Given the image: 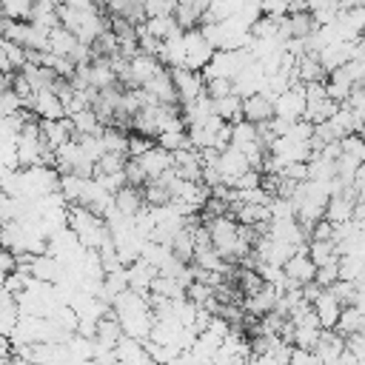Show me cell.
<instances>
[{"instance_id": "cell-1", "label": "cell", "mask_w": 365, "mask_h": 365, "mask_svg": "<svg viewBox=\"0 0 365 365\" xmlns=\"http://www.w3.org/2000/svg\"><path fill=\"white\" fill-rule=\"evenodd\" d=\"M143 91L157 100V103H165V106H182L180 103V91H177V83L171 77V66H160L157 74H151L145 83H143Z\"/></svg>"}, {"instance_id": "cell-2", "label": "cell", "mask_w": 365, "mask_h": 365, "mask_svg": "<svg viewBox=\"0 0 365 365\" xmlns=\"http://www.w3.org/2000/svg\"><path fill=\"white\" fill-rule=\"evenodd\" d=\"M242 117L251 120L254 125L271 123L277 117V97L268 91H251L242 97Z\"/></svg>"}, {"instance_id": "cell-3", "label": "cell", "mask_w": 365, "mask_h": 365, "mask_svg": "<svg viewBox=\"0 0 365 365\" xmlns=\"http://www.w3.org/2000/svg\"><path fill=\"white\" fill-rule=\"evenodd\" d=\"M282 271H285V277H291V279L299 282V285H308V282L317 279V262H314V257L308 254L305 245H302L294 257H288V262L282 265Z\"/></svg>"}, {"instance_id": "cell-4", "label": "cell", "mask_w": 365, "mask_h": 365, "mask_svg": "<svg viewBox=\"0 0 365 365\" xmlns=\"http://www.w3.org/2000/svg\"><path fill=\"white\" fill-rule=\"evenodd\" d=\"M114 205H117L125 217H140V214L148 208L145 194H143V185H131V182L120 185V188L114 191Z\"/></svg>"}, {"instance_id": "cell-5", "label": "cell", "mask_w": 365, "mask_h": 365, "mask_svg": "<svg viewBox=\"0 0 365 365\" xmlns=\"http://www.w3.org/2000/svg\"><path fill=\"white\" fill-rule=\"evenodd\" d=\"M31 108H34L43 120H63V117H68V114H66V103H63V97H60L57 91H51V88H40V91H34Z\"/></svg>"}, {"instance_id": "cell-6", "label": "cell", "mask_w": 365, "mask_h": 365, "mask_svg": "<svg viewBox=\"0 0 365 365\" xmlns=\"http://www.w3.org/2000/svg\"><path fill=\"white\" fill-rule=\"evenodd\" d=\"M174 168H177V174H180V177L202 182V168H205V165H202V160H200V151H197L194 145L174 151Z\"/></svg>"}, {"instance_id": "cell-7", "label": "cell", "mask_w": 365, "mask_h": 365, "mask_svg": "<svg viewBox=\"0 0 365 365\" xmlns=\"http://www.w3.org/2000/svg\"><path fill=\"white\" fill-rule=\"evenodd\" d=\"M354 74L345 68V66H339V68H334L331 74H328V80H325V88H328V94L334 97V100H339V103H345L348 100V94H351V88H354Z\"/></svg>"}, {"instance_id": "cell-8", "label": "cell", "mask_w": 365, "mask_h": 365, "mask_svg": "<svg viewBox=\"0 0 365 365\" xmlns=\"http://www.w3.org/2000/svg\"><path fill=\"white\" fill-rule=\"evenodd\" d=\"M314 308H317V314H319L322 328H334L336 319H339V314H342V302H339L328 288L314 299Z\"/></svg>"}, {"instance_id": "cell-9", "label": "cell", "mask_w": 365, "mask_h": 365, "mask_svg": "<svg viewBox=\"0 0 365 365\" xmlns=\"http://www.w3.org/2000/svg\"><path fill=\"white\" fill-rule=\"evenodd\" d=\"M334 328H336L342 336L356 334V331H365V311H362V305H359V302L342 305V314H339V319H336Z\"/></svg>"}, {"instance_id": "cell-10", "label": "cell", "mask_w": 365, "mask_h": 365, "mask_svg": "<svg viewBox=\"0 0 365 365\" xmlns=\"http://www.w3.org/2000/svg\"><path fill=\"white\" fill-rule=\"evenodd\" d=\"M240 11H242V0H211L205 6L202 23H222L228 17H237Z\"/></svg>"}, {"instance_id": "cell-11", "label": "cell", "mask_w": 365, "mask_h": 365, "mask_svg": "<svg viewBox=\"0 0 365 365\" xmlns=\"http://www.w3.org/2000/svg\"><path fill=\"white\" fill-rule=\"evenodd\" d=\"M214 111L225 120V123H240V120H245L242 117V94H225V97H220V100H214Z\"/></svg>"}, {"instance_id": "cell-12", "label": "cell", "mask_w": 365, "mask_h": 365, "mask_svg": "<svg viewBox=\"0 0 365 365\" xmlns=\"http://www.w3.org/2000/svg\"><path fill=\"white\" fill-rule=\"evenodd\" d=\"M308 254L314 257L317 265H325V262H334L342 257L336 240H308Z\"/></svg>"}, {"instance_id": "cell-13", "label": "cell", "mask_w": 365, "mask_h": 365, "mask_svg": "<svg viewBox=\"0 0 365 365\" xmlns=\"http://www.w3.org/2000/svg\"><path fill=\"white\" fill-rule=\"evenodd\" d=\"M3 57H6L14 68H23V66L29 63L26 46H20V43H14V40H6V37H3Z\"/></svg>"}, {"instance_id": "cell-14", "label": "cell", "mask_w": 365, "mask_h": 365, "mask_svg": "<svg viewBox=\"0 0 365 365\" xmlns=\"http://www.w3.org/2000/svg\"><path fill=\"white\" fill-rule=\"evenodd\" d=\"M205 91H208L214 100H220V97H225V94H234L237 86H234L231 77H208V80H205Z\"/></svg>"}, {"instance_id": "cell-15", "label": "cell", "mask_w": 365, "mask_h": 365, "mask_svg": "<svg viewBox=\"0 0 365 365\" xmlns=\"http://www.w3.org/2000/svg\"><path fill=\"white\" fill-rule=\"evenodd\" d=\"M342 259V257H339ZM339 259H334V262H325V265H317V282L322 285V288H331L339 277H342V268H339Z\"/></svg>"}, {"instance_id": "cell-16", "label": "cell", "mask_w": 365, "mask_h": 365, "mask_svg": "<svg viewBox=\"0 0 365 365\" xmlns=\"http://www.w3.org/2000/svg\"><path fill=\"white\" fill-rule=\"evenodd\" d=\"M345 106H348L356 117H362V120H365V80L354 83V88H351V94H348Z\"/></svg>"}, {"instance_id": "cell-17", "label": "cell", "mask_w": 365, "mask_h": 365, "mask_svg": "<svg viewBox=\"0 0 365 365\" xmlns=\"http://www.w3.org/2000/svg\"><path fill=\"white\" fill-rule=\"evenodd\" d=\"M151 145H157V140H154V137L140 134V131H131V134H128V157H140V154H143V151H148Z\"/></svg>"}, {"instance_id": "cell-18", "label": "cell", "mask_w": 365, "mask_h": 365, "mask_svg": "<svg viewBox=\"0 0 365 365\" xmlns=\"http://www.w3.org/2000/svg\"><path fill=\"white\" fill-rule=\"evenodd\" d=\"M125 177H128V182L131 185H145L151 177L145 174V168H143V163L137 160V157H128V163H125Z\"/></svg>"}]
</instances>
